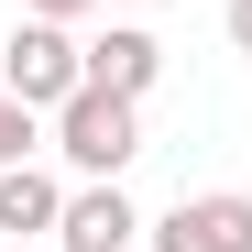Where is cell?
Returning <instances> with one entry per match:
<instances>
[{"mask_svg":"<svg viewBox=\"0 0 252 252\" xmlns=\"http://www.w3.org/2000/svg\"><path fill=\"white\" fill-rule=\"evenodd\" d=\"M0 88L33 99V110H66L77 88H88V44H77L55 11H33L22 33H0Z\"/></svg>","mask_w":252,"mask_h":252,"instance_id":"6da1fadb","label":"cell"},{"mask_svg":"<svg viewBox=\"0 0 252 252\" xmlns=\"http://www.w3.org/2000/svg\"><path fill=\"white\" fill-rule=\"evenodd\" d=\"M55 154L77 164V176H121V164L143 154V99H121V88H77L55 110Z\"/></svg>","mask_w":252,"mask_h":252,"instance_id":"7a4b0ae2","label":"cell"},{"mask_svg":"<svg viewBox=\"0 0 252 252\" xmlns=\"http://www.w3.org/2000/svg\"><path fill=\"white\" fill-rule=\"evenodd\" d=\"M154 252H252V197L208 187V197H176L154 220Z\"/></svg>","mask_w":252,"mask_h":252,"instance_id":"3957f363","label":"cell"},{"mask_svg":"<svg viewBox=\"0 0 252 252\" xmlns=\"http://www.w3.org/2000/svg\"><path fill=\"white\" fill-rule=\"evenodd\" d=\"M121 241H143V208L121 197V176H88L55 220V252H121Z\"/></svg>","mask_w":252,"mask_h":252,"instance_id":"277c9868","label":"cell"},{"mask_svg":"<svg viewBox=\"0 0 252 252\" xmlns=\"http://www.w3.org/2000/svg\"><path fill=\"white\" fill-rule=\"evenodd\" d=\"M164 77V44L143 22H110V33H88V88H121V99H143Z\"/></svg>","mask_w":252,"mask_h":252,"instance_id":"5b68a950","label":"cell"},{"mask_svg":"<svg viewBox=\"0 0 252 252\" xmlns=\"http://www.w3.org/2000/svg\"><path fill=\"white\" fill-rule=\"evenodd\" d=\"M55 220H66V187L44 176V164H33V154L0 164V230H55Z\"/></svg>","mask_w":252,"mask_h":252,"instance_id":"8992f818","label":"cell"},{"mask_svg":"<svg viewBox=\"0 0 252 252\" xmlns=\"http://www.w3.org/2000/svg\"><path fill=\"white\" fill-rule=\"evenodd\" d=\"M33 121H44V110H33V99H11V88H0V164H22V154H33Z\"/></svg>","mask_w":252,"mask_h":252,"instance_id":"52a82bcc","label":"cell"},{"mask_svg":"<svg viewBox=\"0 0 252 252\" xmlns=\"http://www.w3.org/2000/svg\"><path fill=\"white\" fill-rule=\"evenodd\" d=\"M230 44H241V55H252V0H230Z\"/></svg>","mask_w":252,"mask_h":252,"instance_id":"ba28073f","label":"cell"},{"mask_svg":"<svg viewBox=\"0 0 252 252\" xmlns=\"http://www.w3.org/2000/svg\"><path fill=\"white\" fill-rule=\"evenodd\" d=\"M33 11H55V22H77V11H99V0H33Z\"/></svg>","mask_w":252,"mask_h":252,"instance_id":"9c48e42d","label":"cell"},{"mask_svg":"<svg viewBox=\"0 0 252 252\" xmlns=\"http://www.w3.org/2000/svg\"><path fill=\"white\" fill-rule=\"evenodd\" d=\"M121 252H154V241H121Z\"/></svg>","mask_w":252,"mask_h":252,"instance_id":"30bf717a","label":"cell"}]
</instances>
